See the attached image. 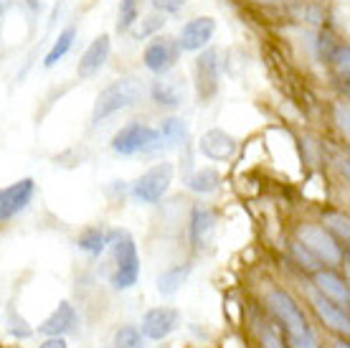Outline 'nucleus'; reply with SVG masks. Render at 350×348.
<instances>
[{
  "instance_id": "f257e3e1",
  "label": "nucleus",
  "mask_w": 350,
  "mask_h": 348,
  "mask_svg": "<svg viewBox=\"0 0 350 348\" xmlns=\"http://www.w3.org/2000/svg\"><path fill=\"white\" fill-rule=\"evenodd\" d=\"M267 308L271 310V315L277 318V323L287 336V348H320L302 308L287 290L271 288L267 293Z\"/></svg>"
},
{
  "instance_id": "f03ea898",
  "label": "nucleus",
  "mask_w": 350,
  "mask_h": 348,
  "mask_svg": "<svg viewBox=\"0 0 350 348\" xmlns=\"http://www.w3.org/2000/svg\"><path fill=\"white\" fill-rule=\"evenodd\" d=\"M107 247L112 249L114 257V272H112V288L130 290L137 277H140V257H137V247L130 232H109L107 234Z\"/></svg>"
},
{
  "instance_id": "7ed1b4c3",
  "label": "nucleus",
  "mask_w": 350,
  "mask_h": 348,
  "mask_svg": "<svg viewBox=\"0 0 350 348\" xmlns=\"http://www.w3.org/2000/svg\"><path fill=\"white\" fill-rule=\"evenodd\" d=\"M142 95V87L137 79H117L112 82L109 87H105L99 95H96V102H94V110H92V122L99 125V122H105L107 117H112V114L122 112L127 110L130 105H135Z\"/></svg>"
},
{
  "instance_id": "20e7f679",
  "label": "nucleus",
  "mask_w": 350,
  "mask_h": 348,
  "mask_svg": "<svg viewBox=\"0 0 350 348\" xmlns=\"http://www.w3.org/2000/svg\"><path fill=\"white\" fill-rule=\"evenodd\" d=\"M112 150L117 156H148V153H158L160 138L158 127H150L145 122H130L114 132Z\"/></svg>"
},
{
  "instance_id": "39448f33",
  "label": "nucleus",
  "mask_w": 350,
  "mask_h": 348,
  "mask_svg": "<svg viewBox=\"0 0 350 348\" xmlns=\"http://www.w3.org/2000/svg\"><path fill=\"white\" fill-rule=\"evenodd\" d=\"M297 242L302 244L317 262L330 264V267L340 264V260H342L340 244H338V239H335L327 229L320 227V224H302V227L297 229Z\"/></svg>"
},
{
  "instance_id": "423d86ee",
  "label": "nucleus",
  "mask_w": 350,
  "mask_h": 348,
  "mask_svg": "<svg viewBox=\"0 0 350 348\" xmlns=\"http://www.w3.org/2000/svg\"><path fill=\"white\" fill-rule=\"evenodd\" d=\"M170 183H173V166H170V163H158V166L148 168V171L135 181L132 196L140 201V203H158L167 193Z\"/></svg>"
},
{
  "instance_id": "0eeeda50",
  "label": "nucleus",
  "mask_w": 350,
  "mask_h": 348,
  "mask_svg": "<svg viewBox=\"0 0 350 348\" xmlns=\"http://www.w3.org/2000/svg\"><path fill=\"white\" fill-rule=\"evenodd\" d=\"M180 53L183 51H180V46H178L175 38H170V36H155L145 46V51H142V64L152 74H167L180 61Z\"/></svg>"
},
{
  "instance_id": "6e6552de",
  "label": "nucleus",
  "mask_w": 350,
  "mask_h": 348,
  "mask_svg": "<svg viewBox=\"0 0 350 348\" xmlns=\"http://www.w3.org/2000/svg\"><path fill=\"white\" fill-rule=\"evenodd\" d=\"M221 84V61L216 49H201L196 59V92L203 102H208L219 95Z\"/></svg>"
},
{
  "instance_id": "1a4fd4ad",
  "label": "nucleus",
  "mask_w": 350,
  "mask_h": 348,
  "mask_svg": "<svg viewBox=\"0 0 350 348\" xmlns=\"http://www.w3.org/2000/svg\"><path fill=\"white\" fill-rule=\"evenodd\" d=\"M33 178H21V181L0 188V221H8V219L18 216L21 211H26L31 199H33Z\"/></svg>"
},
{
  "instance_id": "9d476101",
  "label": "nucleus",
  "mask_w": 350,
  "mask_h": 348,
  "mask_svg": "<svg viewBox=\"0 0 350 348\" xmlns=\"http://www.w3.org/2000/svg\"><path fill=\"white\" fill-rule=\"evenodd\" d=\"M150 97H152V102L158 107H167V110H173V107H180L185 102V82L180 74H158V79L150 84Z\"/></svg>"
},
{
  "instance_id": "9b49d317",
  "label": "nucleus",
  "mask_w": 350,
  "mask_h": 348,
  "mask_svg": "<svg viewBox=\"0 0 350 348\" xmlns=\"http://www.w3.org/2000/svg\"><path fill=\"white\" fill-rule=\"evenodd\" d=\"M216 34V21L211 16H198L191 18L183 28H180V36L175 38L180 51H201L211 44V38Z\"/></svg>"
},
{
  "instance_id": "f8f14e48",
  "label": "nucleus",
  "mask_w": 350,
  "mask_h": 348,
  "mask_svg": "<svg viewBox=\"0 0 350 348\" xmlns=\"http://www.w3.org/2000/svg\"><path fill=\"white\" fill-rule=\"evenodd\" d=\"M180 325V313L175 308H152L142 315L140 331L150 340H163Z\"/></svg>"
},
{
  "instance_id": "ddd939ff",
  "label": "nucleus",
  "mask_w": 350,
  "mask_h": 348,
  "mask_svg": "<svg viewBox=\"0 0 350 348\" xmlns=\"http://www.w3.org/2000/svg\"><path fill=\"white\" fill-rule=\"evenodd\" d=\"M198 150H201L203 156L208 158V160H231V158L237 156L239 150V142L226 130H221V127H213V130L203 132L201 140H198Z\"/></svg>"
},
{
  "instance_id": "4468645a",
  "label": "nucleus",
  "mask_w": 350,
  "mask_h": 348,
  "mask_svg": "<svg viewBox=\"0 0 350 348\" xmlns=\"http://www.w3.org/2000/svg\"><path fill=\"white\" fill-rule=\"evenodd\" d=\"M310 303L315 308V313L320 315V321L335 333H342V336H348L350 331V318H348V308H340V305H335L333 300H327L325 295L320 293H310Z\"/></svg>"
},
{
  "instance_id": "2eb2a0df",
  "label": "nucleus",
  "mask_w": 350,
  "mask_h": 348,
  "mask_svg": "<svg viewBox=\"0 0 350 348\" xmlns=\"http://www.w3.org/2000/svg\"><path fill=\"white\" fill-rule=\"evenodd\" d=\"M109 51H112V41H109V36H107V34L96 36L94 41L87 46V51L81 53L79 64H77V74H79L81 79L94 77L96 71L107 64V59H109Z\"/></svg>"
},
{
  "instance_id": "dca6fc26",
  "label": "nucleus",
  "mask_w": 350,
  "mask_h": 348,
  "mask_svg": "<svg viewBox=\"0 0 350 348\" xmlns=\"http://www.w3.org/2000/svg\"><path fill=\"white\" fill-rule=\"evenodd\" d=\"M77 325H79V315L74 310V305L64 300V303H59V308L38 325V333H41V336H66V333L77 331Z\"/></svg>"
},
{
  "instance_id": "f3484780",
  "label": "nucleus",
  "mask_w": 350,
  "mask_h": 348,
  "mask_svg": "<svg viewBox=\"0 0 350 348\" xmlns=\"http://www.w3.org/2000/svg\"><path fill=\"white\" fill-rule=\"evenodd\" d=\"M315 288L320 295H325L327 300H333L335 305L348 308V303H350L348 282H345L335 270H315Z\"/></svg>"
},
{
  "instance_id": "a211bd4d",
  "label": "nucleus",
  "mask_w": 350,
  "mask_h": 348,
  "mask_svg": "<svg viewBox=\"0 0 350 348\" xmlns=\"http://www.w3.org/2000/svg\"><path fill=\"white\" fill-rule=\"evenodd\" d=\"M216 234V214L206 206H196L191 211V244L196 249H206Z\"/></svg>"
},
{
  "instance_id": "6ab92c4d",
  "label": "nucleus",
  "mask_w": 350,
  "mask_h": 348,
  "mask_svg": "<svg viewBox=\"0 0 350 348\" xmlns=\"http://www.w3.org/2000/svg\"><path fill=\"white\" fill-rule=\"evenodd\" d=\"M191 275V264H173V267H167L165 272H160L158 277V293L160 295H175L178 290L185 285V279Z\"/></svg>"
},
{
  "instance_id": "aec40b11",
  "label": "nucleus",
  "mask_w": 350,
  "mask_h": 348,
  "mask_svg": "<svg viewBox=\"0 0 350 348\" xmlns=\"http://www.w3.org/2000/svg\"><path fill=\"white\" fill-rule=\"evenodd\" d=\"M160 148H175V145H183V140L188 138V125L180 117H167L160 122L158 127Z\"/></svg>"
},
{
  "instance_id": "412c9836",
  "label": "nucleus",
  "mask_w": 350,
  "mask_h": 348,
  "mask_svg": "<svg viewBox=\"0 0 350 348\" xmlns=\"http://www.w3.org/2000/svg\"><path fill=\"white\" fill-rule=\"evenodd\" d=\"M74 41H77V26H66L62 31V34L56 36V41L51 44L49 53H46V59H44V66H46V69L56 66V64H59V61H62L64 56H66V53L71 51Z\"/></svg>"
},
{
  "instance_id": "4be33fe9",
  "label": "nucleus",
  "mask_w": 350,
  "mask_h": 348,
  "mask_svg": "<svg viewBox=\"0 0 350 348\" xmlns=\"http://www.w3.org/2000/svg\"><path fill=\"white\" fill-rule=\"evenodd\" d=\"M185 186H188L193 193L206 196V193H213L221 186V175H219V171H213V168H201V171H196V173H191L185 178Z\"/></svg>"
},
{
  "instance_id": "5701e85b",
  "label": "nucleus",
  "mask_w": 350,
  "mask_h": 348,
  "mask_svg": "<svg viewBox=\"0 0 350 348\" xmlns=\"http://www.w3.org/2000/svg\"><path fill=\"white\" fill-rule=\"evenodd\" d=\"M77 244H79L81 252L96 257V254H102L107 249V232H102V229H96V227H89L81 232Z\"/></svg>"
},
{
  "instance_id": "b1692460",
  "label": "nucleus",
  "mask_w": 350,
  "mask_h": 348,
  "mask_svg": "<svg viewBox=\"0 0 350 348\" xmlns=\"http://www.w3.org/2000/svg\"><path fill=\"white\" fill-rule=\"evenodd\" d=\"M140 5L142 0H120V16H117V31L127 34L140 18Z\"/></svg>"
},
{
  "instance_id": "393cba45",
  "label": "nucleus",
  "mask_w": 350,
  "mask_h": 348,
  "mask_svg": "<svg viewBox=\"0 0 350 348\" xmlns=\"http://www.w3.org/2000/svg\"><path fill=\"white\" fill-rule=\"evenodd\" d=\"M323 227L335 236V239H342V242H348V234H350V227H348V216L340 214V211H327L323 216Z\"/></svg>"
},
{
  "instance_id": "a878e982",
  "label": "nucleus",
  "mask_w": 350,
  "mask_h": 348,
  "mask_svg": "<svg viewBox=\"0 0 350 348\" xmlns=\"http://www.w3.org/2000/svg\"><path fill=\"white\" fill-rule=\"evenodd\" d=\"M114 348H145V336L137 325H124L114 333Z\"/></svg>"
},
{
  "instance_id": "bb28decb",
  "label": "nucleus",
  "mask_w": 350,
  "mask_h": 348,
  "mask_svg": "<svg viewBox=\"0 0 350 348\" xmlns=\"http://www.w3.org/2000/svg\"><path fill=\"white\" fill-rule=\"evenodd\" d=\"M289 249H292V257H295V262H297L302 270H307V272L320 270V262H317L312 254L307 252V249L299 242H292V247H289Z\"/></svg>"
},
{
  "instance_id": "cd10ccee",
  "label": "nucleus",
  "mask_w": 350,
  "mask_h": 348,
  "mask_svg": "<svg viewBox=\"0 0 350 348\" xmlns=\"http://www.w3.org/2000/svg\"><path fill=\"white\" fill-rule=\"evenodd\" d=\"M150 5L158 10L160 16H175L185 8V0H150Z\"/></svg>"
},
{
  "instance_id": "c85d7f7f",
  "label": "nucleus",
  "mask_w": 350,
  "mask_h": 348,
  "mask_svg": "<svg viewBox=\"0 0 350 348\" xmlns=\"http://www.w3.org/2000/svg\"><path fill=\"white\" fill-rule=\"evenodd\" d=\"M335 46H338V41H335L330 34H325V31H323V34H320V38H317V56L327 64V61H330V56H333V51H335Z\"/></svg>"
},
{
  "instance_id": "c756f323",
  "label": "nucleus",
  "mask_w": 350,
  "mask_h": 348,
  "mask_svg": "<svg viewBox=\"0 0 350 348\" xmlns=\"http://www.w3.org/2000/svg\"><path fill=\"white\" fill-rule=\"evenodd\" d=\"M8 331H10V336H16V338H28L31 336V328L26 325V321L21 318V315H16V313H10V325H8Z\"/></svg>"
},
{
  "instance_id": "7c9ffc66",
  "label": "nucleus",
  "mask_w": 350,
  "mask_h": 348,
  "mask_svg": "<svg viewBox=\"0 0 350 348\" xmlns=\"http://www.w3.org/2000/svg\"><path fill=\"white\" fill-rule=\"evenodd\" d=\"M259 336H262V346L264 348H284V343H282L280 333L274 331L271 325H264L262 331H259Z\"/></svg>"
},
{
  "instance_id": "2f4dec72",
  "label": "nucleus",
  "mask_w": 350,
  "mask_h": 348,
  "mask_svg": "<svg viewBox=\"0 0 350 348\" xmlns=\"http://www.w3.org/2000/svg\"><path fill=\"white\" fill-rule=\"evenodd\" d=\"M163 23H165V18H163V16H150V18H145V26H142V31H137V36H140V38H145V36H150L152 31L163 28Z\"/></svg>"
},
{
  "instance_id": "473e14b6",
  "label": "nucleus",
  "mask_w": 350,
  "mask_h": 348,
  "mask_svg": "<svg viewBox=\"0 0 350 348\" xmlns=\"http://www.w3.org/2000/svg\"><path fill=\"white\" fill-rule=\"evenodd\" d=\"M333 112H335L338 127H340L342 132H348V105H345V102H335Z\"/></svg>"
},
{
  "instance_id": "72a5a7b5",
  "label": "nucleus",
  "mask_w": 350,
  "mask_h": 348,
  "mask_svg": "<svg viewBox=\"0 0 350 348\" xmlns=\"http://www.w3.org/2000/svg\"><path fill=\"white\" fill-rule=\"evenodd\" d=\"M41 348H66V340L64 336H49V340L41 343Z\"/></svg>"
},
{
  "instance_id": "f704fd0d",
  "label": "nucleus",
  "mask_w": 350,
  "mask_h": 348,
  "mask_svg": "<svg viewBox=\"0 0 350 348\" xmlns=\"http://www.w3.org/2000/svg\"><path fill=\"white\" fill-rule=\"evenodd\" d=\"M249 3H254V5H274V3H280V0H249Z\"/></svg>"
},
{
  "instance_id": "c9c22d12",
  "label": "nucleus",
  "mask_w": 350,
  "mask_h": 348,
  "mask_svg": "<svg viewBox=\"0 0 350 348\" xmlns=\"http://www.w3.org/2000/svg\"><path fill=\"white\" fill-rule=\"evenodd\" d=\"M335 346H338V348H348V343H345V340H338Z\"/></svg>"
},
{
  "instance_id": "e433bc0d",
  "label": "nucleus",
  "mask_w": 350,
  "mask_h": 348,
  "mask_svg": "<svg viewBox=\"0 0 350 348\" xmlns=\"http://www.w3.org/2000/svg\"><path fill=\"white\" fill-rule=\"evenodd\" d=\"M0 13H3V5H0Z\"/></svg>"
}]
</instances>
